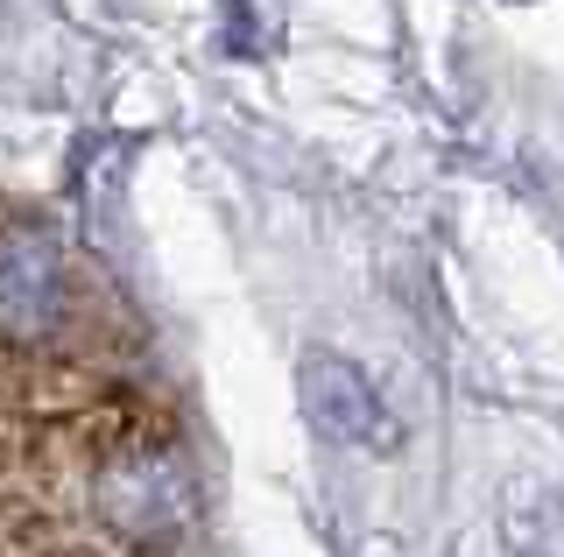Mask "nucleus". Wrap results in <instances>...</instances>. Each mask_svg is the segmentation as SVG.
<instances>
[{
	"mask_svg": "<svg viewBox=\"0 0 564 557\" xmlns=\"http://www.w3.org/2000/svg\"><path fill=\"white\" fill-rule=\"evenodd\" d=\"M304 409H311L317 430H332V438H346V445H367V451L395 445V424H388V403L375 395V381L339 353L304 360Z\"/></svg>",
	"mask_w": 564,
	"mask_h": 557,
	"instance_id": "obj_1",
	"label": "nucleus"
}]
</instances>
